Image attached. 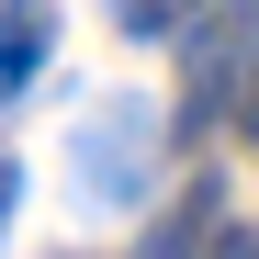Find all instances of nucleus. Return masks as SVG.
Instances as JSON below:
<instances>
[{
  "instance_id": "obj_3",
  "label": "nucleus",
  "mask_w": 259,
  "mask_h": 259,
  "mask_svg": "<svg viewBox=\"0 0 259 259\" xmlns=\"http://www.w3.org/2000/svg\"><path fill=\"white\" fill-rule=\"evenodd\" d=\"M248 57V12H214L203 34H192V102H181V124H203L214 102H226V68Z\"/></svg>"
},
{
  "instance_id": "obj_2",
  "label": "nucleus",
  "mask_w": 259,
  "mask_h": 259,
  "mask_svg": "<svg viewBox=\"0 0 259 259\" xmlns=\"http://www.w3.org/2000/svg\"><path fill=\"white\" fill-rule=\"evenodd\" d=\"M136 136H147L136 113H102L91 136H79V169H91L79 192H91V203H136Z\"/></svg>"
},
{
  "instance_id": "obj_5",
  "label": "nucleus",
  "mask_w": 259,
  "mask_h": 259,
  "mask_svg": "<svg viewBox=\"0 0 259 259\" xmlns=\"http://www.w3.org/2000/svg\"><path fill=\"white\" fill-rule=\"evenodd\" d=\"M203 12V0H124V34H136V46H147V34H181Z\"/></svg>"
},
{
  "instance_id": "obj_8",
  "label": "nucleus",
  "mask_w": 259,
  "mask_h": 259,
  "mask_svg": "<svg viewBox=\"0 0 259 259\" xmlns=\"http://www.w3.org/2000/svg\"><path fill=\"white\" fill-rule=\"evenodd\" d=\"M214 259H259V237H214Z\"/></svg>"
},
{
  "instance_id": "obj_6",
  "label": "nucleus",
  "mask_w": 259,
  "mask_h": 259,
  "mask_svg": "<svg viewBox=\"0 0 259 259\" xmlns=\"http://www.w3.org/2000/svg\"><path fill=\"white\" fill-rule=\"evenodd\" d=\"M12 203H23V158H0V237H12Z\"/></svg>"
},
{
  "instance_id": "obj_7",
  "label": "nucleus",
  "mask_w": 259,
  "mask_h": 259,
  "mask_svg": "<svg viewBox=\"0 0 259 259\" xmlns=\"http://www.w3.org/2000/svg\"><path fill=\"white\" fill-rule=\"evenodd\" d=\"M237 136L259 147V68H248V91H237Z\"/></svg>"
},
{
  "instance_id": "obj_1",
  "label": "nucleus",
  "mask_w": 259,
  "mask_h": 259,
  "mask_svg": "<svg viewBox=\"0 0 259 259\" xmlns=\"http://www.w3.org/2000/svg\"><path fill=\"white\" fill-rule=\"evenodd\" d=\"M46 46H57V0H0V102L34 91Z\"/></svg>"
},
{
  "instance_id": "obj_4",
  "label": "nucleus",
  "mask_w": 259,
  "mask_h": 259,
  "mask_svg": "<svg viewBox=\"0 0 259 259\" xmlns=\"http://www.w3.org/2000/svg\"><path fill=\"white\" fill-rule=\"evenodd\" d=\"M203 237H214V181H192L181 214H158V226H147V259H203Z\"/></svg>"
}]
</instances>
